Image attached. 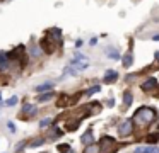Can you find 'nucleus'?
I'll return each mask as SVG.
<instances>
[{"label": "nucleus", "mask_w": 159, "mask_h": 153, "mask_svg": "<svg viewBox=\"0 0 159 153\" xmlns=\"http://www.w3.org/2000/svg\"><path fill=\"white\" fill-rule=\"evenodd\" d=\"M134 119H135V122H137L139 126H147V124H151V122L156 119V111L144 105V107H140L137 112H135Z\"/></svg>", "instance_id": "obj_1"}, {"label": "nucleus", "mask_w": 159, "mask_h": 153, "mask_svg": "<svg viewBox=\"0 0 159 153\" xmlns=\"http://www.w3.org/2000/svg\"><path fill=\"white\" fill-rule=\"evenodd\" d=\"M118 133H120L121 136H128L134 133V121L132 119H125V121L120 122V126H118Z\"/></svg>", "instance_id": "obj_2"}, {"label": "nucleus", "mask_w": 159, "mask_h": 153, "mask_svg": "<svg viewBox=\"0 0 159 153\" xmlns=\"http://www.w3.org/2000/svg\"><path fill=\"white\" fill-rule=\"evenodd\" d=\"M115 138H111V136H103V138L99 139V146L103 150H108V148H111V146L115 145Z\"/></svg>", "instance_id": "obj_3"}, {"label": "nucleus", "mask_w": 159, "mask_h": 153, "mask_svg": "<svg viewBox=\"0 0 159 153\" xmlns=\"http://www.w3.org/2000/svg\"><path fill=\"white\" fill-rule=\"evenodd\" d=\"M11 58H9L7 53H4V51H0V70H7L9 65H11Z\"/></svg>", "instance_id": "obj_4"}, {"label": "nucleus", "mask_w": 159, "mask_h": 153, "mask_svg": "<svg viewBox=\"0 0 159 153\" xmlns=\"http://www.w3.org/2000/svg\"><path fill=\"white\" fill-rule=\"evenodd\" d=\"M80 141H82V145L84 146H87V145H91V143H94V134H93V131H86L82 136H80Z\"/></svg>", "instance_id": "obj_5"}, {"label": "nucleus", "mask_w": 159, "mask_h": 153, "mask_svg": "<svg viewBox=\"0 0 159 153\" xmlns=\"http://www.w3.org/2000/svg\"><path fill=\"white\" fill-rule=\"evenodd\" d=\"M116 78H118L116 70H108L106 73H104V82H106V83H111V82H115Z\"/></svg>", "instance_id": "obj_6"}, {"label": "nucleus", "mask_w": 159, "mask_h": 153, "mask_svg": "<svg viewBox=\"0 0 159 153\" xmlns=\"http://www.w3.org/2000/svg\"><path fill=\"white\" fill-rule=\"evenodd\" d=\"M156 85H157V80H156V78H147V80L140 85V88L142 90H151V88L156 87Z\"/></svg>", "instance_id": "obj_7"}, {"label": "nucleus", "mask_w": 159, "mask_h": 153, "mask_svg": "<svg viewBox=\"0 0 159 153\" xmlns=\"http://www.w3.org/2000/svg\"><path fill=\"white\" fill-rule=\"evenodd\" d=\"M121 60H123V66L128 68V66H132V65H134V54H132L130 51H127V54H125Z\"/></svg>", "instance_id": "obj_8"}, {"label": "nucleus", "mask_w": 159, "mask_h": 153, "mask_svg": "<svg viewBox=\"0 0 159 153\" xmlns=\"http://www.w3.org/2000/svg\"><path fill=\"white\" fill-rule=\"evenodd\" d=\"M48 36H53V37H52L53 41H60V36H62V31H60L58 27H52V29H48Z\"/></svg>", "instance_id": "obj_9"}, {"label": "nucleus", "mask_w": 159, "mask_h": 153, "mask_svg": "<svg viewBox=\"0 0 159 153\" xmlns=\"http://www.w3.org/2000/svg\"><path fill=\"white\" fill-rule=\"evenodd\" d=\"M29 53H31V56L39 58V56H41V48H39L38 44H34V43H33L31 46H29Z\"/></svg>", "instance_id": "obj_10"}, {"label": "nucleus", "mask_w": 159, "mask_h": 153, "mask_svg": "<svg viewBox=\"0 0 159 153\" xmlns=\"http://www.w3.org/2000/svg\"><path fill=\"white\" fill-rule=\"evenodd\" d=\"M135 153H159L157 146H147V148H135Z\"/></svg>", "instance_id": "obj_11"}, {"label": "nucleus", "mask_w": 159, "mask_h": 153, "mask_svg": "<svg viewBox=\"0 0 159 153\" xmlns=\"http://www.w3.org/2000/svg\"><path fill=\"white\" fill-rule=\"evenodd\" d=\"M132 102H134V95H132V92H125L123 94V105H127V107H130Z\"/></svg>", "instance_id": "obj_12"}, {"label": "nucleus", "mask_w": 159, "mask_h": 153, "mask_svg": "<svg viewBox=\"0 0 159 153\" xmlns=\"http://www.w3.org/2000/svg\"><path fill=\"white\" fill-rule=\"evenodd\" d=\"M53 88V82H46V83H41L34 88L36 92H45V90H52Z\"/></svg>", "instance_id": "obj_13"}, {"label": "nucleus", "mask_w": 159, "mask_h": 153, "mask_svg": "<svg viewBox=\"0 0 159 153\" xmlns=\"http://www.w3.org/2000/svg\"><path fill=\"white\" fill-rule=\"evenodd\" d=\"M55 97V94H53V92H46V94H41L38 97V100L39 102H48V100H52V99Z\"/></svg>", "instance_id": "obj_14"}, {"label": "nucleus", "mask_w": 159, "mask_h": 153, "mask_svg": "<svg viewBox=\"0 0 159 153\" xmlns=\"http://www.w3.org/2000/svg\"><path fill=\"white\" fill-rule=\"evenodd\" d=\"M84 153H99V146L94 145V143H91V145H87V146H86Z\"/></svg>", "instance_id": "obj_15"}, {"label": "nucleus", "mask_w": 159, "mask_h": 153, "mask_svg": "<svg viewBox=\"0 0 159 153\" xmlns=\"http://www.w3.org/2000/svg\"><path fill=\"white\" fill-rule=\"evenodd\" d=\"M106 54H108V58H111V60H120V53H118L116 49H111L110 48Z\"/></svg>", "instance_id": "obj_16"}, {"label": "nucleus", "mask_w": 159, "mask_h": 153, "mask_svg": "<svg viewBox=\"0 0 159 153\" xmlns=\"http://www.w3.org/2000/svg\"><path fill=\"white\" fill-rule=\"evenodd\" d=\"M43 143H45V138H36V139H33L31 143H29V146L31 148H38V146H41Z\"/></svg>", "instance_id": "obj_17"}, {"label": "nucleus", "mask_w": 159, "mask_h": 153, "mask_svg": "<svg viewBox=\"0 0 159 153\" xmlns=\"http://www.w3.org/2000/svg\"><path fill=\"white\" fill-rule=\"evenodd\" d=\"M19 102V99H17V95H14V97H11L9 100H5L4 102V105H7V107H14L16 104Z\"/></svg>", "instance_id": "obj_18"}, {"label": "nucleus", "mask_w": 159, "mask_h": 153, "mask_svg": "<svg viewBox=\"0 0 159 153\" xmlns=\"http://www.w3.org/2000/svg\"><path fill=\"white\" fill-rule=\"evenodd\" d=\"M36 111H38V109H36L34 107V105H31V104H26L24 105V112H26V114H36Z\"/></svg>", "instance_id": "obj_19"}, {"label": "nucleus", "mask_w": 159, "mask_h": 153, "mask_svg": "<svg viewBox=\"0 0 159 153\" xmlns=\"http://www.w3.org/2000/svg\"><path fill=\"white\" fill-rule=\"evenodd\" d=\"M96 92H101V85H94V87L87 88V90H86V95H94Z\"/></svg>", "instance_id": "obj_20"}, {"label": "nucleus", "mask_w": 159, "mask_h": 153, "mask_svg": "<svg viewBox=\"0 0 159 153\" xmlns=\"http://www.w3.org/2000/svg\"><path fill=\"white\" fill-rule=\"evenodd\" d=\"M57 148H58V151H60V153H67V151L70 150V145H67V143H63V145H58Z\"/></svg>", "instance_id": "obj_21"}, {"label": "nucleus", "mask_w": 159, "mask_h": 153, "mask_svg": "<svg viewBox=\"0 0 159 153\" xmlns=\"http://www.w3.org/2000/svg\"><path fill=\"white\" fill-rule=\"evenodd\" d=\"M50 124H52V119H50V117L48 119H43V121L39 122V128H48Z\"/></svg>", "instance_id": "obj_22"}, {"label": "nucleus", "mask_w": 159, "mask_h": 153, "mask_svg": "<svg viewBox=\"0 0 159 153\" xmlns=\"http://www.w3.org/2000/svg\"><path fill=\"white\" fill-rule=\"evenodd\" d=\"M24 145H26V141H21L19 145H16V153H21L22 148H24Z\"/></svg>", "instance_id": "obj_23"}, {"label": "nucleus", "mask_w": 159, "mask_h": 153, "mask_svg": "<svg viewBox=\"0 0 159 153\" xmlns=\"http://www.w3.org/2000/svg\"><path fill=\"white\" fill-rule=\"evenodd\" d=\"M7 128L11 129L12 133H16V126H14V122H12V121H9V122H7Z\"/></svg>", "instance_id": "obj_24"}, {"label": "nucleus", "mask_w": 159, "mask_h": 153, "mask_svg": "<svg viewBox=\"0 0 159 153\" xmlns=\"http://www.w3.org/2000/svg\"><path fill=\"white\" fill-rule=\"evenodd\" d=\"M157 138H159V136H149L147 141H149V143H156V141H157Z\"/></svg>", "instance_id": "obj_25"}, {"label": "nucleus", "mask_w": 159, "mask_h": 153, "mask_svg": "<svg viewBox=\"0 0 159 153\" xmlns=\"http://www.w3.org/2000/svg\"><path fill=\"white\" fill-rule=\"evenodd\" d=\"M115 105V99H110V100H108V107H113Z\"/></svg>", "instance_id": "obj_26"}, {"label": "nucleus", "mask_w": 159, "mask_h": 153, "mask_svg": "<svg viewBox=\"0 0 159 153\" xmlns=\"http://www.w3.org/2000/svg\"><path fill=\"white\" fill-rule=\"evenodd\" d=\"M152 39H154V41H159V34H154V36H152Z\"/></svg>", "instance_id": "obj_27"}, {"label": "nucleus", "mask_w": 159, "mask_h": 153, "mask_svg": "<svg viewBox=\"0 0 159 153\" xmlns=\"http://www.w3.org/2000/svg\"><path fill=\"white\" fill-rule=\"evenodd\" d=\"M67 153H75V151H74V150H69V151H67Z\"/></svg>", "instance_id": "obj_28"}, {"label": "nucleus", "mask_w": 159, "mask_h": 153, "mask_svg": "<svg viewBox=\"0 0 159 153\" xmlns=\"http://www.w3.org/2000/svg\"><path fill=\"white\" fill-rule=\"evenodd\" d=\"M0 99H2V95H0Z\"/></svg>", "instance_id": "obj_29"}]
</instances>
